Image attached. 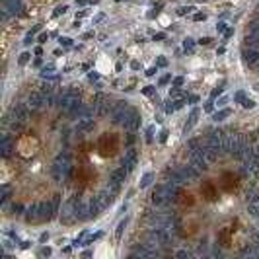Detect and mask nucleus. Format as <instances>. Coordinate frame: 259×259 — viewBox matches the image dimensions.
<instances>
[{"label":"nucleus","mask_w":259,"mask_h":259,"mask_svg":"<svg viewBox=\"0 0 259 259\" xmlns=\"http://www.w3.org/2000/svg\"><path fill=\"white\" fill-rule=\"evenodd\" d=\"M119 146H121V141L115 133H105L98 141V154L102 158H113L119 152Z\"/></svg>","instance_id":"f257e3e1"},{"label":"nucleus","mask_w":259,"mask_h":259,"mask_svg":"<svg viewBox=\"0 0 259 259\" xmlns=\"http://www.w3.org/2000/svg\"><path fill=\"white\" fill-rule=\"evenodd\" d=\"M238 185H240V178L232 174V171H224L221 176V187L226 191V193H232L238 189Z\"/></svg>","instance_id":"f03ea898"},{"label":"nucleus","mask_w":259,"mask_h":259,"mask_svg":"<svg viewBox=\"0 0 259 259\" xmlns=\"http://www.w3.org/2000/svg\"><path fill=\"white\" fill-rule=\"evenodd\" d=\"M74 182H76L78 187H86L92 182V171L88 168H84V166L76 168V171H74Z\"/></svg>","instance_id":"7ed1b4c3"},{"label":"nucleus","mask_w":259,"mask_h":259,"mask_svg":"<svg viewBox=\"0 0 259 259\" xmlns=\"http://www.w3.org/2000/svg\"><path fill=\"white\" fill-rule=\"evenodd\" d=\"M201 195L205 197V201H217V197H219L217 185L212 182H205L201 185Z\"/></svg>","instance_id":"20e7f679"},{"label":"nucleus","mask_w":259,"mask_h":259,"mask_svg":"<svg viewBox=\"0 0 259 259\" xmlns=\"http://www.w3.org/2000/svg\"><path fill=\"white\" fill-rule=\"evenodd\" d=\"M178 203H180V205H183V207H193L195 197L191 193H180V197H178Z\"/></svg>","instance_id":"39448f33"},{"label":"nucleus","mask_w":259,"mask_h":259,"mask_svg":"<svg viewBox=\"0 0 259 259\" xmlns=\"http://www.w3.org/2000/svg\"><path fill=\"white\" fill-rule=\"evenodd\" d=\"M230 236H232V228H226V230H222L219 234V240H221L222 246H228L230 244Z\"/></svg>","instance_id":"423d86ee"}]
</instances>
